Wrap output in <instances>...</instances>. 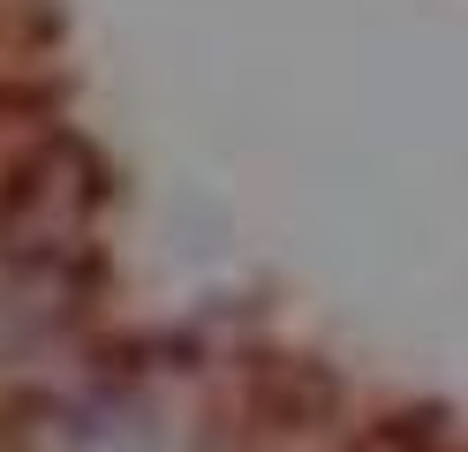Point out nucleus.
I'll list each match as a JSON object with an SVG mask.
<instances>
[{
    "mask_svg": "<svg viewBox=\"0 0 468 452\" xmlns=\"http://www.w3.org/2000/svg\"><path fill=\"white\" fill-rule=\"evenodd\" d=\"M91 166L76 159L69 143L23 159L8 181V204H0V249L8 257H53V264H76L83 257V234H91Z\"/></svg>",
    "mask_w": 468,
    "mask_h": 452,
    "instance_id": "1",
    "label": "nucleus"
}]
</instances>
